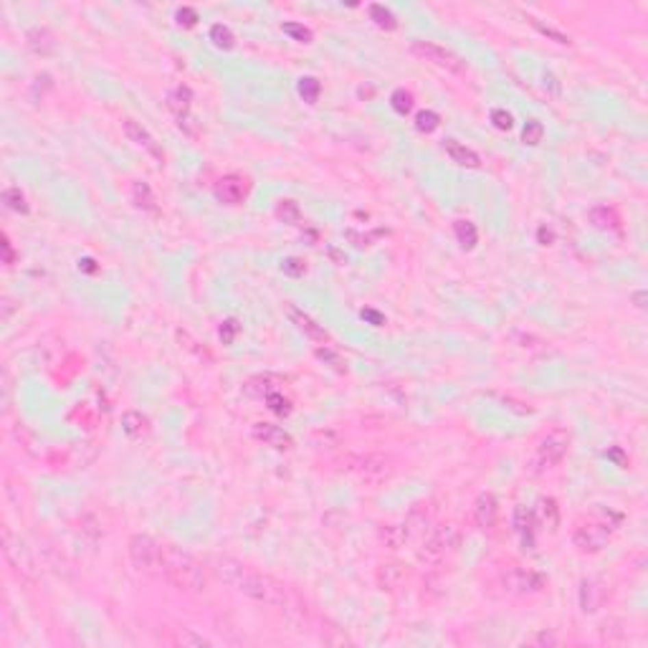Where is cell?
I'll use <instances>...</instances> for the list:
<instances>
[{
    "label": "cell",
    "mask_w": 648,
    "mask_h": 648,
    "mask_svg": "<svg viewBox=\"0 0 648 648\" xmlns=\"http://www.w3.org/2000/svg\"><path fill=\"white\" fill-rule=\"evenodd\" d=\"M213 573L221 582H225L228 588L236 593H241L243 598L256 600L261 606L271 608H286L289 606V593L282 582L271 577V575L261 573L256 567L246 565L241 560L228 555H216L213 557Z\"/></svg>",
    "instance_id": "cell-1"
},
{
    "label": "cell",
    "mask_w": 648,
    "mask_h": 648,
    "mask_svg": "<svg viewBox=\"0 0 648 648\" xmlns=\"http://www.w3.org/2000/svg\"><path fill=\"white\" fill-rule=\"evenodd\" d=\"M162 580L170 582L175 590L188 593V595H198L208 588L205 567L192 555L173 547V545L162 547Z\"/></svg>",
    "instance_id": "cell-2"
},
{
    "label": "cell",
    "mask_w": 648,
    "mask_h": 648,
    "mask_svg": "<svg viewBox=\"0 0 648 648\" xmlns=\"http://www.w3.org/2000/svg\"><path fill=\"white\" fill-rule=\"evenodd\" d=\"M621 519L623 516L608 509V512H603L595 519L577 524V529L573 532V545L580 549L582 555H595V552H600L608 545L610 534H613V529H618Z\"/></svg>",
    "instance_id": "cell-3"
},
{
    "label": "cell",
    "mask_w": 648,
    "mask_h": 648,
    "mask_svg": "<svg viewBox=\"0 0 648 648\" xmlns=\"http://www.w3.org/2000/svg\"><path fill=\"white\" fill-rule=\"evenodd\" d=\"M162 547L155 537L150 534H132L127 552L137 573L147 575V577H160L162 580Z\"/></svg>",
    "instance_id": "cell-4"
},
{
    "label": "cell",
    "mask_w": 648,
    "mask_h": 648,
    "mask_svg": "<svg viewBox=\"0 0 648 648\" xmlns=\"http://www.w3.org/2000/svg\"><path fill=\"white\" fill-rule=\"evenodd\" d=\"M347 469L367 486H380L395 474L392 458L385 453H360V456L349 458Z\"/></svg>",
    "instance_id": "cell-5"
},
{
    "label": "cell",
    "mask_w": 648,
    "mask_h": 648,
    "mask_svg": "<svg viewBox=\"0 0 648 648\" xmlns=\"http://www.w3.org/2000/svg\"><path fill=\"white\" fill-rule=\"evenodd\" d=\"M461 545V532L453 524H438L433 527L431 534L421 542V557L428 562H440L443 557H451Z\"/></svg>",
    "instance_id": "cell-6"
},
{
    "label": "cell",
    "mask_w": 648,
    "mask_h": 648,
    "mask_svg": "<svg viewBox=\"0 0 648 648\" xmlns=\"http://www.w3.org/2000/svg\"><path fill=\"white\" fill-rule=\"evenodd\" d=\"M501 588L509 593V595H537L547 588V580L545 575L534 573V570H527V567L512 565L501 573Z\"/></svg>",
    "instance_id": "cell-7"
},
{
    "label": "cell",
    "mask_w": 648,
    "mask_h": 648,
    "mask_svg": "<svg viewBox=\"0 0 648 648\" xmlns=\"http://www.w3.org/2000/svg\"><path fill=\"white\" fill-rule=\"evenodd\" d=\"M567 449H570V433L562 431V428H552L537 440L534 464L540 469H552L567 456Z\"/></svg>",
    "instance_id": "cell-8"
},
{
    "label": "cell",
    "mask_w": 648,
    "mask_h": 648,
    "mask_svg": "<svg viewBox=\"0 0 648 648\" xmlns=\"http://www.w3.org/2000/svg\"><path fill=\"white\" fill-rule=\"evenodd\" d=\"M413 53H416L418 58H423V61H428V64H433V66L443 68L446 74H464L466 66L464 61L456 56V53H451L449 49H443V46H438V43L433 41H413Z\"/></svg>",
    "instance_id": "cell-9"
},
{
    "label": "cell",
    "mask_w": 648,
    "mask_h": 648,
    "mask_svg": "<svg viewBox=\"0 0 648 648\" xmlns=\"http://www.w3.org/2000/svg\"><path fill=\"white\" fill-rule=\"evenodd\" d=\"M122 129H125L127 140L132 142L134 147H140V150L145 152L155 165H160V167L165 165V150L160 147V142L155 140V137H152V134L147 132L137 119H125V122H122Z\"/></svg>",
    "instance_id": "cell-10"
},
{
    "label": "cell",
    "mask_w": 648,
    "mask_h": 648,
    "mask_svg": "<svg viewBox=\"0 0 648 648\" xmlns=\"http://www.w3.org/2000/svg\"><path fill=\"white\" fill-rule=\"evenodd\" d=\"M400 529L406 534V542H413V545L421 547V542H423L433 529V514L425 507L410 509V514L406 516V522L400 524Z\"/></svg>",
    "instance_id": "cell-11"
},
{
    "label": "cell",
    "mask_w": 648,
    "mask_h": 648,
    "mask_svg": "<svg viewBox=\"0 0 648 648\" xmlns=\"http://www.w3.org/2000/svg\"><path fill=\"white\" fill-rule=\"evenodd\" d=\"M190 101H192V92L188 86H177L173 92L167 94V107L175 114L180 129L188 134H195V127H192V116H190Z\"/></svg>",
    "instance_id": "cell-12"
},
{
    "label": "cell",
    "mask_w": 648,
    "mask_h": 648,
    "mask_svg": "<svg viewBox=\"0 0 648 648\" xmlns=\"http://www.w3.org/2000/svg\"><path fill=\"white\" fill-rule=\"evenodd\" d=\"M3 555H5V560L10 562V567L16 570V573H31V557H28V549H25V545L21 542V537H16L13 534V529L10 527H3Z\"/></svg>",
    "instance_id": "cell-13"
},
{
    "label": "cell",
    "mask_w": 648,
    "mask_h": 648,
    "mask_svg": "<svg viewBox=\"0 0 648 648\" xmlns=\"http://www.w3.org/2000/svg\"><path fill=\"white\" fill-rule=\"evenodd\" d=\"M216 198L225 205H241L243 200L249 198V183L241 175H223L213 188Z\"/></svg>",
    "instance_id": "cell-14"
},
{
    "label": "cell",
    "mask_w": 648,
    "mask_h": 648,
    "mask_svg": "<svg viewBox=\"0 0 648 648\" xmlns=\"http://www.w3.org/2000/svg\"><path fill=\"white\" fill-rule=\"evenodd\" d=\"M532 516H534V524H537L540 529L555 534L557 527H560V504H557V499L552 497L537 499V507H534Z\"/></svg>",
    "instance_id": "cell-15"
},
{
    "label": "cell",
    "mask_w": 648,
    "mask_h": 648,
    "mask_svg": "<svg viewBox=\"0 0 648 648\" xmlns=\"http://www.w3.org/2000/svg\"><path fill=\"white\" fill-rule=\"evenodd\" d=\"M497 516H499V504H497V497L491 494V491H484V494H479L474 501V519L476 524L482 527V529H486V532H491L494 527H497Z\"/></svg>",
    "instance_id": "cell-16"
},
{
    "label": "cell",
    "mask_w": 648,
    "mask_h": 648,
    "mask_svg": "<svg viewBox=\"0 0 648 648\" xmlns=\"http://www.w3.org/2000/svg\"><path fill=\"white\" fill-rule=\"evenodd\" d=\"M253 438L266 443V446H274V449L279 451H289L291 446H294L289 433L274 423H253Z\"/></svg>",
    "instance_id": "cell-17"
},
{
    "label": "cell",
    "mask_w": 648,
    "mask_h": 648,
    "mask_svg": "<svg viewBox=\"0 0 648 648\" xmlns=\"http://www.w3.org/2000/svg\"><path fill=\"white\" fill-rule=\"evenodd\" d=\"M282 385H284V380L279 377V375L264 373V375H253V377L243 385V390H246L249 398H266V395H271V392L282 390Z\"/></svg>",
    "instance_id": "cell-18"
},
{
    "label": "cell",
    "mask_w": 648,
    "mask_h": 648,
    "mask_svg": "<svg viewBox=\"0 0 648 648\" xmlns=\"http://www.w3.org/2000/svg\"><path fill=\"white\" fill-rule=\"evenodd\" d=\"M286 314H289L291 322L297 324V329L307 334L309 340H314V342H329V334H327V329H324L322 324H316L309 314L299 312L297 307H289V309H286Z\"/></svg>",
    "instance_id": "cell-19"
},
{
    "label": "cell",
    "mask_w": 648,
    "mask_h": 648,
    "mask_svg": "<svg viewBox=\"0 0 648 648\" xmlns=\"http://www.w3.org/2000/svg\"><path fill=\"white\" fill-rule=\"evenodd\" d=\"M512 524H514V534L519 537L522 549H534V516H532V512H527L524 507H516Z\"/></svg>",
    "instance_id": "cell-20"
},
{
    "label": "cell",
    "mask_w": 648,
    "mask_h": 648,
    "mask_svg": "<svg viewBox=\"0 0 648 648\" xmlns=\"http://www.w3.org/2000/svg\"><path fill=\"white\" fill-rule=\"evenodd\" d=\"M603 598H606V590L600 588L598 580L585 577V580L580 582V610L582 613H598V608L603 606Z\"/></svg>",
    "instance_id": "cell-21"
},
{
    "label": "cell",
    "mask_w": 648,
    "mask_h": 648,
    "mask_svg": "<svg viewBox=\"0 0 648 648\" xmlns=\"http://www.w3.org/2000/svg\"><path fill=\"white\" fill-rule=\"evenodd\" d=\"M443 150H446V155H449L456 165L461 167H469V170H476V167H482V158L476 155L471 147H466L464 142L458 140H446L443 142Z\"/></svg>",
    "instance_id": "cell-22"
},
{
    "label": "cell",
    "mask_w": 648,
    "mask_h": 648,
    "mask_svg": "<svg viewBox=\"0 0 648 648\" xmlns=\"http://www.w3.org/2000/svg\"><path fill=\"white\" fill-rule=\"evenodd\" d=\"M25 43H28V49L34 51V53H38V56H49V53L56 51V38H53V34H51L49 28H41V25H36V28H31V31L25 34Z\"/></svg>",
    "instance_id": "cell-23"
},
{
    "label": "cell",
    "mask_w": 648,
    "mask_h": 648,
    "mask_svg": "<svg viewBox=\"0 0 648 648\" xmlns=\"http://www.w3.org/2000/svg\"><path fill=\"white\" fill-rule=\"evenodd\" d=\"M588 218H590V223L595 225V228H600V231H613V233H621V216L615 213V208H610V205H595V208L588 210Z\"/></svg>",
    "instance_id": "cell-24"
},
{
    "label": "cell",
    "mask_w": 648,
    "mask_h": 648,
    "mask_svg": "<svg viewBox=\"0 0 648 648\" xmlns=\"http://www.w3.org/2000/svg\"><path fill=\"white\" fill-rule=\"evenodd\" d=\"M406 570H403V565H382L380 570H377V585H380L382 590H398L400 585L406 582Z\"/></svg>",
    "instance_id": "cell-25"
},
{
    "label": "cell",
    "mask_w": 648,
    "mask_h": 648,
    "mask_svg": "<svg viewBox=\"0 0 648 648\" xmlns=\"http://www.w3.org/2000/svg\"><path fill=\"white\" fill-rule=\"evenodd\" d=\"M367 16H370V21H373L377 28H382V31H395V28H398V18H395V13H392L390 8L380 5V3L367 5Z\"/></svg>",
    "instance_id": "cell-26"
},
{
    "label": "cell",
    "mask_w": 648,
    "mask_h": 648,
    "mask_svg": "<svg viewBox=\"0 0 648 648\" xmlns=\"http://www.w3.org/2000/svg\"><path fill=\"white\" fill-rule=\"evenodd\" d=\"M453 233H456V241L464 251L476 249V243H479V231H476V225L471 223V221H456V223H453Z\"/></svg>",
    "instance_id": "cell-27"
},
{
    "label": "cell",
    "mask_w": 648,
    "mask_h": 648,
    "mask_svg": "<svg viewBox=\"0 0 648 648\" xmlns=\"http://www.w3.org/2000/svg\"><path fill=\"white\" fill-rule=\"evenodd\" d=\"M122 428L129 438H142L147 433V418L142 416L140 410H127L122 416Z\"/></svg>",
    "instance_id": "cell-28"
},
{
    "label": "cell",
    "mask_w": 648,
    "mask_h": 648,
    "mask_svg": "<svg viewBox=\"0 0 648 648\" xmlns=\"http://www.w3.org/2000/svg\"><path fill=\"white\" fill-rule=\"evenodd\" d=\"M132 200L134 205L142 210H158V200H155V192H152V188L147 183H142V180H137V183L132 185Z\"/></svg>",
    "instance_id": "cell-29"
},
{
    "label": "cell",
    "mask_w": 648,
    "mask_h": 648,
    "mask_svg": "<svg viewBox=\"0 0 648 648\" xmlns=\"http://www.w3.org/2000/svg\"><path fill=\"white\" fill-rule=\"evenodd\" d=\"M210 41L216 43V49L231 51L233 46H236V36H233V31L228 25L216 23V25H210Z\"/></svg>",
    "instance_id": "cell-30"
},
{
    "label": "cell",
    "mask_w": 648,
    "mask_h": 648,
    "mask_svg": "<svg viewBox=\"0 0 648 648\" xmlns=\"http://www.w3.org/2000/svg\"><path fill=\"white\" fill-rule=\"evenodd\" d=\"M276 218L284 221V223H289V225H299L301 223V208L294 203V200H282V203L276 205Z\"/></svg>",
    "instance_id": "cell-31"
},
{
    "label": "cell",
    "mask_w": 648,
    "mask_h": 648,
    "mask_svg": "<svg viewBox=\"0 0 648 648\" xmlns=\"http://www.w3.org/2000/svg\"><path fill=\"white\" fill-rule=\"evenodd\" d=\"M282 31L289 36L291 41H297V43H312V38H314V34L309 31L307 25L297 23V21H286V23H282Z\"/></svg>",
    "instance_id": "cell-32"
},
{
    "label": "cell",
    "mask_w": 648,
    "mask_h": 648,
    "mask_svg": "<svg viewBox=\"0 0 648 648\" xmlns=\"http://www.w3.org/2000/svg\"><path fill=\"white\" fill-rule=\"evenodd\" d=\"M299 97L307 104H316V99H319V94H322V84L316 82L314 76H304V79H299Z\"/></svg>",
    "instance_id": "cell-33"
},
{
    "label": "cell",
    "mask_w": 648,
    "mask_h": 648,
    "mask_svg": "<svg viewBox=\"0 0 648 648\" xmlns=\"http://www.w3.org/2000/svg\"><path fill=\"white\" fill-rule=\"evenodd\" d=\"M3 203H5L10 210L23 213V216L28 213V210H31V208H28V200H25V195L18 190V188H5V190H3Z\"/></svg>",
    "instance_id": "cell-34"
},
{
    "label": "cell",
    "mask_w": 648,
    "mask_h": 648,
    "mask_svg": "<svg viewBox=\"0 0 648 648\" xmlns=\"http://www.w3.org/2000/svg\"><path fill=\"white\" fill-rule=\"evenodd\" d=\"M413 104H416V101H413V94L406 92V89H395V92L390 94V107L395 109L398 114L403 116L410 114V112H413Z\"/></svg>",
    "instance_id": "cell-35"
},
{
    "label": "cell",
    "mask_w": 648,
    "mask_h": 648,
    "mask_svg": "<svg viewBox=\"0 0 648 648\" xmlns=\"http://www.w3.org/2000/svg\"><path fill=\"white\" fill-rule=\"evenodd\" d=\"M316 358L322 360L324 365H329L332 370H337V373H347V362H345V358L337 355V352H334L332 347H327V345L316 349Z\"/></svg>",
    "instance_id": "cell-36"
},
{
    "label": "cell",
    "mask_w": 648,
    "mask_h": 648,
    "mask_svg": "<svg viewBox=\"0 0 648 648\" xmlns=\"http://www.w3.org/2000/svg\"><path fill=\"white\" fill-rule=\"evenodd\" d=\"M416 127H418V132L431 134L440 127V116L436 114L433 109H423V112H418L416 114Z\"/></svg>",
    "instance_id": "cell-37"
},
{
    "label": "cell",
    "mask_w": 648,
    "mask_h": 648,
    "mask_svg": "<svg viewBox=\"0 0 648 648\" xmlns=\"http://www.w3.org/2000/svg\"><path fill=\"white\" fill-rule=\"evenodd\" d=\"M542 137H545V125L537 122V119H529L522 129V142L524 145H529V147H537V145L542 142Z\"/></svg>",
    "instance_id": "cell-38"
},
{
    "label": "cell",
    "mask_w": 648,
    "mask_h": 648,
    "mask_svg": "<svg viewBox=\"0 0 648 648\" xmlns=\"http://www.w3.org/2000/svg\"><path fill=\"white\" fill-rule=\"evenodd\" d=\"M266 406H269V410L271 413H276V416H282V418H286V416H291V400L289 398H284L282 392H271V395H266Z\"/></svg>",
    "instance_id": "cell-39"
},
{
    "label": "cell",
    "mask_w": 648,
    "mask_h": 648,
    "mask_svg": "<svg viewBox=\"0 0 648 648\" xmlns=\"http://www.w3.org/2000/svg\"><path fill=\"white\" fill-rule=\"evenodd\" d=\"M238 332H241V324L236 322V319H225V322L218 327V337L223 340V345H233L236 337H238Z\"/></svg>",
    "instance_id": "cell-40"
},
{
    "label": "cell",
    "mask_w": 648,
    "mask_h": 648,
    "mask_svg": "<svg viewBox=\"0 0 648 648\" xmlns=\"http://www.w3.org/2000/svg\"><path fill=\"white\" fill-rule=\"evenodd\" d=\"M380 537L390 549H398L400 545H406V534H403L400 527H385V529L380 532Z\"/></svg>",
    "instance_id": "cell-41"
},
{
    "label": "cell",
    "mask_w": 648,
    "mask_h": 648,
    "mask_svg": "<svg viewBox=\"0 0 648 648\" xmlns=\"http://www.w3.org/2000/svg\"><path fill=\"white\" fill-rule=\"evenodd\" d=\"M491 125L497 127V129H501V132H509V129L514 127V119H512V114L504 112V109H491Z\"/></svg>",
    "instance_id": "cell-42"
},
{
    "label": "cell",
    "mask_w": 648,
    "mask_h": 648,
    "mask_svg": "<svg viewBox=\"0 0 648 648\" xmlns=\"http://www.w3.org/2000/svg\"><path fill=\"white\" fill-rule=\"evenodd\" d=\"M529 23H532L534 28H537V31H540L542 36H547V38H552V41H557V43H560V46H570V38H567L565 34H560V31H555V28H549V25H542L540 21H534V18H532V21H529Z\"/></svg>",
    "instance_id": "cell-43"
},
{
    "label": "cell",
    "mask_w": 648,
    "mask_h": 648,
    "mask_svg": "<svg viewBox=\"0 0 648 648\" xmlns=\"http://www.w3.org/2000/svg\"><path fill=\"white\" fill-rule=\"evenodd\" d=\"M282 271L286 276H304V271H307V266H304V261L297 256H289L282 261Z\"/></svg>",
    "instance_id": "cell-44"
},
{
    "label": "cell",
    "mask_w": 648,
    "mask_h": 648,
    "mask_svg": "<svg viewBox=\"0 0 648 648\" xmlns=\"http://www.w3.org/2000/svg\"><path fill=\"white\" fill-rule=\"evenodd\" d=\"M175 18H177V23L185 25V28H192V25H195V23L200 21L198 13H195V8H190V5H183V8H177Z\"/></svg>",
    "instance_id": "cell-45"
},
{
    "label": "cell",
    "mask_w": 648,
    "mask_h": 648,
    "mask_svg": "<svg viewBox=\"0 0 648 648\" xmlns=\"http://www.w3.org/2000/svg\"><path fill=\"white\" fill-rule=\"evenodd\" d=\"M177 643H183V646H210L208 638H203V636H195V633L185 631L177 636Z\"/></svg>",
    "instance_id": "cell-46"
},
{
    "label": "cell",
    "mask_w": 648,
    "mask_h": 648,
    "mask_svg": "<svg viewBox=\"0 0 648 648\" xmlns=\"http://www.w3.org/2000/svg\"><path fill=\"white\" fill-rule=\"evenodd\" d=\"M529 643H532V646H557V643H560V638H557V636H552V633H547V631H540L537 636H532V638H529Z\"/></svg>",
    "instance_id": "cell-47"
},
{
    "label": "cell",
    "mask_w": 648,
    "mask_h": 648,
    "mask_svg": "<svg viewBox=\"0 0 648 648\" xmlns=\"http://www.w3.org/2000/svg\"><path fill=\"white\" fill-rule=\"evenodd\" d=\"M360 316H362L365 322L373 324V327H382V324H385V316H382L377 309H362V312H360Z\"/></svg>",
    "instance_id": "cell-48"
},
{
    "label": "cell",
    "mask_w": 648,
    "mask_h": 648,
    "mask_svg": "<svg viewBox=\"0 0 648 648\" xmlns=\"http://www.w3.org/2000/svg\"><path fill=\"white\" fill-rule=\"evenodd\" d=\"M3 261H5V266H13V261H16V251H13V243H10L8 236L3 238Z\"/></svg>",
    "instance_id": "cell-49"
},
{
    "label": "cell",
    "mask_w": 648,
    "mask_h": 648,
    "mask_svg": "<svg viewBox=\"0 0 648 648\" xmlns=\"http://www.w3.org/2000/svg\"><path fill=\"white\" fill-rule=\"evenodd\" d=\"M79 269H82L84 274H97V271H99V266H97V261H94L92 256L79 258Z\"/></svg>",
    "instance_id": "cell-50"
},
{
    "label": "cell",
    "mask_w": 648,
    "mask_h": 648,
    "mask_svg": "<svg viewBox=\"0 0 648 648\" xmlns=\"http://www.w3.org/2000/svg\"><path fill=\"white\" fill-rule=\"evenodd\" d=\"M606 456L610 458V461H615V464L621 466V469H625V466H628V456H625V453H623L621 449H610V451L606 453Z\"/></svg>",
    "instance_id": "cell-51"
},
{
    "label": "cell",
    "mask_w": 648,
    "mask_h": 648,
    "mask_svg": "<svg viewBox=\"0 0 648 648\" xmlns=\"http://www.w3.org/2000/svg\"><path fill=\"white\" fill-rule=\"evenodd\" d=\"M537 241H540L542 246H549V243L555 241V233L549 231V228H545V225H542L540 231H537Z\"/></svg>",
    "instance_id": "cell-52"
},
{
    "label": "cell",
    "mask_w": 648,
    "mask_h": 648,
    "mask_svg": "<svg viewBox=\"0 0 648 648\" xmlns=\"http://www.w3.org/2000/svg\"><path fill=\"white\" fill-rule=\"evenodd\" d=\"M631 299L636 301V307L638 309H646V291H636Z\"/></svg>",
    "instance_id": "cell-53"
},
{
    "label": "cell",
    "mask_w": 648,
    "mask_h": 648,
    "mask_svg": "<svg viewBox=\"0 0 648 648\" xmlns=\"http://www.w3.org/2000/svg\"><path fill=\"white\" fill-rule=\"evenodd\" d=\"M545 86H549L555 94H560V84H557V79L552 74H545Z\"/></svg>",
    "instance_id": "cell-54"
}]
</instances>
